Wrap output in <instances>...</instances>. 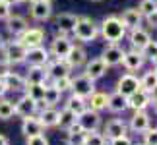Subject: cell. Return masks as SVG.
<instances>
[{
  "label": "cell",
  "instance_id": "cell-23",
  "mask_svg": "<svg viewBox=\"0 0 157 145\" xmlns=\"http://www.w3.org/2000/svg\"><path fill=\"white\" fill-rule=\"evenodd\" d=\"M27 27H29V23H27V20L23 16L14 14V16H10L8 20H6V29H8V33L14 35V37H20Z\"/></svg>",
  "mask_w": 157,
  "mask_h": 145
},
{
  "label": "cell",
  "instance_id": "cell-35",
  "mask_svg": "<svg viewBox=\"0 0 157 145\" xmlns=\"http://www.w3.org/2000/svg\"><path fill=\"white\" fill-rule=\"evenodd\" d=\"M76 114L72 112V110H68V108H62V110H58V124H56V128H60V130H68L72 124H76Z\"/></svg>",
  "mask_w": 157,
  "mask_h": 145
},
{
  "label": "cell",
  "instance_id": "cell-27",
  "mask_svg": "<svg viewBox=\"0 0 157 145\" xmlns=\"http://www.w3.org/2000/svg\"><path fill=\"white\" fill-rule=\"evenodd\" d=\"M39 122L43 124V128H56L58 124V110L54 106H45L39 112Z\"/></svg>",
  "mask_w": 157,
  "mask_h": 145
},
{
  "label": "cell",
  "instance_id": "cell-1",
  "mask_svg": "<svg viewBox=\"0 0 157 145\" xmlns=\"http://www.w3.org/2000/svg\"><path fill=\"white\" fill-rule=\"evenodd\" d=\"M99 33L109 45H118L126 37V27L118 20V16H107L99 25Z\"/></svg>",
  "mask_w": 157,
  "mask_h": 145
},
{
  "label": "cell",
  "instance_id": "cell-42",
  "mask_svg": "<svg viewBox=\"0 0 157 145\" xmlns=\"http://www.w3.org/2000/svg\"><path fill=\"white\" fill-rule=\"evenodd\" d=\"M25 145H49V139L41 134V136H31L25 137Z\"/></svg>",
  "mask_w": 157,
  "mask_h": 145
},
{
  "label": "cell",
  "instance_id": "cell-31",
  "mask_svg": "<svg viewBox=\"0 0 157 145\" xmlns=\"http://www.w3.org/2000/svg\"><path fill=\"white\" fill-rule=\"evenodd\" d=\"M140 89H144V91H147V93H155L157 91V70H149L146 72L142 77H140Z\"/></svg>",
  "mask_w": 157,
  "mask_h": 145
},
{
  "label": "cell",
  "instance_id": "cell-55",
  "mask_svg": "<svg viewBox=\"0 0 157 145\" xmlns=\"http://www.w3.org/2000/svg\"><path fill=\"white\" fill-rule=\"evenodd\" d=\"M91 2H101V0H91Z\"/></svg>",
  "mask_w": 157,
  "mask_h": 145
},
{
  "label": "cell",
  "instance_id": "cell-22",
  "mask_svg": "<svg viewBox=\"0 0 157 145\" xmlns=\"http://www.w3.org/2000/svg\"><path fill=\"white\" fill-rule=\"evenodd\" d=\"M128 128L134 134H144L149 128V114L146 110H134V114H132V118L128 122Z\"/></svg>",
  "mask_w": 157,
  "mask_h": 145
},
{
  "label": "cell",
  "instance_id": "cell-38",
  "mask_svg": "<svg viewBox=\"0 0 157 145\" xmlns=\"http://www.w3.org/2000/svg\"><path fill=\"white\" fill-rule=\"evenodd\" d=\"M157 10V0H140V4H138V12L146 17L149 14H153Z\"/></svg>",
  "mask_w": 157,
  "mask_h": 145
},
{
  "label": "cell",
  "instance_id": "cell-40",
  "mask_svg": "<svg viewBox=\"0 0 157 145\" xmlns=\"http://www.w3.org/2000/svg\"><path fill=\"white\" fill-rule=\"evenodd\" d=\"M144 145H157V128H149L144 132Z\"/></svg>",
  "mask_w": 157,
  "mask_h": 145
},
{
  "label": "cell",
  "instance_id": "cell-11",
  "mask_svg": "<svg viewBox=\"0 0 157 145\" xmlns=\"http://www.w3.org/2000/svg\"><path fill=\"white\" fill-rule=\"evenodd\" d=\"M138 89H140V77L134 76L132 72H128V74H124V76L118 77V81H117V91H118L120 95L130 97L132 93H136Z\"/></svg>",
  "mask_w": 157,
  "mask_h": 145
},
{
  "label": "cell",
  "instance_id": "cell-33",
  "mask_svg": "<svg viewBox=\"0 0 157 145\" xmlns=\"http://www.w3.org/2000/svg\"><path fill=\"white\" fill-rule=\"evenodd\" d=\"M45 85H47V83H25L23 95H27L29 99H33L35 102H43V97H45Z\"/></svg>",
  "mask_w": 157,
  "mask_h": 145
},
{
  "label": "cell",
  "instance_id": "cell-32",
  "mask_svg": "<svg viewBox=\"0 0 157 145\" xmlns=\"http://www.w3.org/2000/svg\"><path fill=\"white\" fill-rule=\"evenodd\" d=\"M64 108H68V110H72L78 116L80 112H83L87 108V99H83V97H78V95H74L72 93L68 99H66V102H64Z\"/></svg>",
  "mask_w": 157,
  "mask_h": 145
},
{
  "label": "cell",
  "instance_id": "cell-49",
  "mask_svg": "<svg viewBox=\"0 0 157 145\" xmlns=\"http://www.w3.org/2000/svg\"><path fill=\"white\" fill-rule=\"evenodd\" d=\"M4 2H8L10 6H17V4H21V0H4Z\"/></svg>",
  "mask_w": 157,
  "mask_h": 145
},
{
  "label": "cell",
  "instance_id": "cell-15",
  "mask_svg": "<svg viewBox=\"0 0 157 145\" xmlns=\"http://www.w3.org/2000/svg\"><path fill=\"white\" fill-rule=\"evenodd\" d=\"M66 64L70 66V70H76V68H83L87 62V52H86V48L80 46V45H72L70 48V52L66 54Z\"/></svg>",
  "mask_w": 157,
  "mask_h": 145
},
{
  "label": "cell",
  "instance_id": "cell-28",
  "mask_svg": "<svg viewBox=\"0 0 157 145\" xmlns=\"http://www.w3.org/2000/svg\"><path fill=\"white\" fill-rule=\"evenodd\" d=\"M2 81H4V85H6L8 91H23V89H25V77L16 74V72H10L8 76H4Z\"/></svg>",
  "mask_w": 157,
  "mask_h": 145
},
{
  "label": "cell",
  "instance_id": "cell-48",
  "mask_svg": "<svg viewBox=\"0 0 157 145\" xmlns=\"http://www.w3.org/2000/svg\"><path fill=\"white\" fill-rule=\"evenodd\" d=\"M0 145H10V139L4 134H0Z\"/></svg>",
  "mask_w": 157,
  "mask_h": 145
},
{
  "label": "cell",
  "instance_id": "cell-24",
  "mask_svg": "<svg viewBox=\"0 0 157 145\" xmlns=\"http://www.w3.org/2000/svg\"><path fill=\"white\" fill-rule=\"evenodd\" d=\"M21 134L25 137L41 136V134H45V128H43V124L39 122L37 116H27V118H23V122H21Z\"/></svg>",
  "mask_w": 157,
  "mask_h": 145
},
{
  "label": "cell",
  "instance_id": "cell-5",
  "mask_svg": "<svg viewBox=\"0 0 157 145\" xmlns=\"http://www.w3.org/2000/svg\"><path fill=\"white\" fill-rule=\"evenodd\" d=\"M72 93L87 99L91 93H95V81L91 77H87L86 74H80V76L72 77Z\"/></svg>",
  "mask_w": 157,
  "mask_h": 145
},
{
  "label": "cell",
  "instance_id": "cell-3",
  "mask_svg": "<svg viewBox=\"0 0 157 145\" xmlns=\"http://www.w3.org/2000/svg\"><path fill=\"white\" fill-rule=\"evenodd\" d=\"M2 58L10 66L25 64L27 48H25L23 43H20V39H17V41H8V43H4V46H2Z\"/></svg>",
  "mask_w": 157,
  "mask_h": 145
},
{
  "label": "cell",
  "instance_id": "cell-41",
  "mask_svg": "<svg viewBox=\"0 0 157 145\" xmlns=\"http://www.w3.org/2000/svg\"><path fill=\"white\" fill-rule=\"evenodd\" d=\"M142 54L146 56V60H151L155 54H157V41H153V39L149 41V43L146 45V48L142 50Z\"/></svg>",
  "mask_w": 157,
  "mask_h": 145
},
{
  "label": "cell",
  "instance_id": "cell-19",
  "mask_svg": "<svg viewBox=\"0 0 157 145\" xmlns=\"http://www.w3.org/2000/svg\"><path fill=\"white\" fill-rule=\"evenodd\" d=\"M83 74H86L87 77H91L93 81H97L101 80L105 74H107V64L99 58H93V60H87L86 66H83Z\"/></svg>",
  "mask_w": 157,
  "mask_h": 145
},
{
  "label": "cell",
  "instance_id": "cell-54",
  "mask_svg": "<svg viewBox=\"0 0 157 145\" xmlns=\"http://www.w3.org/2000/svg\"><path fill=\"white\" fill-rule=\"evenodd\" d=\"M132 145H144V143H132Z\"/></svg>",
  "mask_w": 157,
  "mask_h": 145
},
{
  "label": "cell",
  "instance_id": "cell-14",
  "mask_svg": "<svg viewBox=\"0 0 157 145\" xmlns=\"http://www.w3.org/2000/svg\"><path fill=\"white\" fill-rule=\"evenodd\" d=\"M146 64V56L142 54V50H136V48H130V50L124 52V58H122V66L128 72H138L144 68Z\"/></svg>",
  "mask_w": 157,
  "mask_h": 145
},
{
  "label": "cell",
  "instance_id": "cell-18",
  "mask_svg": "<svg viewBox=\"0 0 157 145\" xmlns=\"http://www.w3.org/2000/svg\"><path fill=\"white\" fill-rule=\"evenodd\" d=\"M149 41H151V35H149L147 29H144V27L130 29V33H128V43H130L132 48H136V50H144Z\"/></svg>",
  "mask_w": 157,
  "mask_h": 145
},
{
  "label": "cell",
  "instance_id": "cell-50",
  "mask_svg": "<svg viewBox=\"0 0 157 145\" xmlns=\"http://www.w3.org/2000/svg\"><path fill=\"white\" fill-rule=\"evenodd\" d=\"M151 106H153V110L157 114V97H155V99H151Z\"/></svg>",
  "mask_w": 157,
  "mask_h": 145
},
{
  "label": "cell",
  "instance_id": "cell-12",
  "mask_svg": "<svg viewBox=\"0 0 157 145\" xmlns=\"http://www.w3.org/2000/svg\"><path fill=\"white\" fill-rule=\"evenodd\" d=\"M124 48L120 45H107L103 54H101V60L107 64V68H114V66H120L122 64V58H124Z\"/></svg>",
  "mask_w": 157,
  "mask_h": 145
},
{
  "label": "cell",
  "instance_id": "cell-16",
  "mask_svg": "<svg viewBox=\"0 0 157 145\" xmlns=\"http://www.w3.org/2000/svg\"><path fill=\"white\" fill-rule=\"evenodd\" d=\"M151 99H153L151 93L138 89L136 93H132L128 97V108H132V110H146L147 106H151Z\"/></svg>",
  "mask_w": 157,
  "mask_h": 145
},
{
  "label": "cell",
  "instance_id": "cell-25",
  "mask_svg": "<svg viewBox=\"0 0 157 145\" xmlns=\"http://www.w3.org/2000/svg\"><path fill=\"white\" fill-rule=\"evenodd\" d=\"M128 108V97L120 95L118 91H114L109 95V102H107V110L113 114H120Z\"/></svg>",
  "mask_w": 157,
  "mask_h": 145
},
{
  "label": "cell",
  "instance_id": "cell-46",
  "mask_svg": "<svg viewBox=\"0 0 157 145\" xmlns=\"http://www.w3.org/2000/svg\"><path fill=\"white\" fill-rule=\"evenodd\" d=\"M144 20H146V23H147V25L151 27V29H157V10L153 12V14L146 16V17H144Z\"/></svg>",
  "mask_w": 157,
  "mask_h": 145
},
{
  "label": "cell",
  "instance_id": "cell-45",
  "mask_svg": "<svg viewBox=\"0 0 157 145\" xmlns=\"http://www.w3.org/2000/svg\"><path fill=\"white\" fill-rule=\"evenodd\" d=\"M12 72V66L6 62L4 58H0V77H4V76H8Z\"/></svg>",
  "mask_w": 157,
  "mask_h": 145
},
{
  "label": "cell",
  "instance_id": "cell-10",
  "mask_svg": "<svg viewBox=\"0 0 157 145\" xmlns=\"http://www.w3.org/2000/svg\"><path fill=\"white\" fill-rule=\"evenodd\" d=\"M45 37H47L45 29H41V27H27L25 31L20 35V43L25 45V48H33V46H41V45H43Z\"/></svg>",
  "mask_w": 157,
  "mask_h": 145
},
{
  "label": "cell",
  "instance_id": "cell-4",
  "mask_svg": "<svg viewBox=\"0 0 157 145\" xmlns=\"http://www.w3.org/2000/svg\"><path fill=\"white\" fill-rule=\"evenodd\" d=\"M76 122L82 126V130L83 132H95V130H99L101 128V112L97 110H93V108H86L83 112L78 114V118H76Z\"/></svg>",
  "mask_w": 157,
  "mask_h": 145
},
{
  "label": "cell",
  "instance_id": "cell-51",
  "mask_svg": "<svg viewBox=\"0 0 157 145\" xmlns=\"http://www.w3.org/2000/svg\"><path fill=\"white\" fill-rule=\"evenodd\" d=\"M151 64H153V70H157V54L151 58Z\"/></svg>",
  "mask_w": 157,
  "mask_h": 145
},
{
  "label": "cell",
  "instance_id": "cell-53",
  "mask_svg": "<svg viewBox=\"0 0 157 145\" xmlns=\"http://www.w3.org/2000/svg\"><path fill=\"white\" fill-rule=\"evenodd\" d=\"M21 2H33V0H21Z\"/></svg>",
  "mask_w": 157,
  "mask_h": 145
},
{
  "label": "cell",
  "instance_id": "cell-20",
  "mask_svg": "<svg viewBox=\"0 0 157 145\" xmlns=\"http://www.w3.org/2000/svg\"><path fill=\"white\" fill-rule=\"evenodd\" d=\"M118 20L122 21V25L126 27V31L130 29H136V27H142V21H144V16L138 12V8H126L122 14L118 16Z\"/></svg>",
  "mask_w": 157,
  "mask_h": 145
},
{
  "label": "cell",
  "instance_id": "cell-52",
  "mask_svg": "<svg viewBox=\"0 0 157 145\" xmlns=\"http://www.w3.org/2000/svg\"><path fill=\"white\" fill-rule=\"evenodd\" d=\"M2 46H4V39L0 37V50H2Z\"/></svg>",
  "mask_w": 157,
  "mask_h": 145
},
{
  "label": "cell",
  "instance_id": "cell-13",
  "mask_svg": "<svg viewBox=\"0 0 157 145\" xmlns=\"http://www.w3.org/2000/svg\"><path fill=\"white\" fill-rule=\"evenodd\" d=\"M49 60H51V52H49V48H45L43 45L27 48V58H25L27 66H47Z\"/></svg>",
  "mask_w": 157,
  "mask_h": 145
},
{
  "label": "cell",
  "instance_id": "cell-8",
  "mask_svg": "<svg viewBox=\"0 0 157 145\" xmlns=\"http://www.w3.org/2000/svg\"><path fill=\"white\" fill-rule=\"evenodd\" d=\"M45 70H47V77H49L51 81L70 76V72H72L70 66L66 64V60H62V58H51L49 62H47Z\"/></svg>",
  "mask_w": 157,
  "mask_h": 145
},
{
  "label": "cell",
  "instance_id": "cell-47",
  "mask_svg": "<svg viewBox=\"0 0 157 145\" xmlns=\"http://www.w3.org/2000/svg\"><path fill=\"white\" fill-rule=\"evenodd\" d=\"M6 93H8V89H6V85H4V81H2V77H0V97H4Z\"/></svg>",
  "mask_w": 157,
  "mask_h": 145
},
{
  "label": "cell",
  "instance_id": "cell-17",
  "mask_svg": "<svg viewBox=\"0 0 157 145\" xmlns=\"http://www.w3.org/2000/svg\"><path fill=\"white\" fill-rule=\"evenodd\" d=\"M103 136L107 139H114V137H120V136H128V124L120 118H113L105 124V130H103Z\"/></svg>",
  "mask_w": 157,
  "mask_h": 145
},
{
  "label": "cell",
  "instance_id": "cell-9",
  "mask_svg": "<svg viewBox=\"0 0 157 145\" xmlns=\"http://www.w3.org/2000/svg\"><path fill=\"white\" fill-rule=\"evenodd\" d=\"M14 112H16V116H20V118L35 116V114L39 112V102L29 99L27 95H21L20 99L14 102Z\"/></svg>",
  "mask_w": 157,
  "mask_h": 145
},
{
  "label": "cell",
  "instance_id": "cell-34",
  "mask_svg": "<svg viewBox=\"0 0 157 145\" xmlns=\"http://www.w3.org/2000/svg\"><path fill=\"white\" fill-rule=\"evenodd\" d=\"M60 99H62V91H58L56 87L52 85H45V97H43V102H45V106H56Z\"/></svg>",
  "mask_w": 157,
  "mask_h": 145
},
{
  "label": "cell",
  "instance_id": "cell-21",
  "mask_svg": "<svg viewBox=\"0 0 157 145\" xmlns=\"http://www.w3.org/2000/svg\"><path fill=\"white\" fill-rule=\"evenodd\" d=\"M78 21V16L70 14V12H62V14L56 16V20H54V23H56V33H62V35H68L74 31V25Z\"/></svg>",
  "mask_w": 157,
  "mask_h": 145
},
{
  "label": "cell",
  "instance_id": "cell-43",
  "mask_svg": "<svg viewBox=\"0 0 157 145\" xmlns=\"http://www.w3.org/2000/svg\"><path fill=\"white\" fill-rule=\"evenodd\" d=\"M12 16V6L8 2H4V0H0V20H8V17Z\"/></svg>",
  "mask_w": 157,
  "mask_h": 145
},
{
  "label": "cell",
  "instance_id": "cell-6",
  "mask_svg": "<svg viewBox=\"0 0 157 145\" xmlns=\"http://www.w3.org/2000/svg\"><path fill=\"white\" fill-rule=\"evenodd\" d=\"M29 14L35 21H49L52 16L51 0H33V2H29Z\"/></svg>",
  "mask_w": 157,
  "mask_h": 145
},
{
  "label": "cell",
  "instance_id": "cell-37",
  "mask_svg": "<svg viewBox=\"0 0 157 145\" xmlns=\"http://www.w3.org/2000/svg\"><path fill=\"white\" fill-rule=\"evenodd\" d=\"M83 145H107V137L101 134L99 130H95V132H86Z\"/></svg>",
  "mask_w": 157,
  "mask_h": 145
},
{
  "label": "cell",
  "instance_id": "cell-2",
  "mask_svg": "<svg viewBox=\"0 0 157 145\" xmlns=\"http://www.w3.org/2000/svg\"><path fill=\"white\" fill-rule=\"evenodd\" d=\"M72 35H74L80 43H91V41H95L99 37V25L87 16H78V21L74 25Z\"/></svg>",
  "mask_w": 157,
  "mask_h": 145
},
{
  "label": "cell",
  "instance_id": "cell-29",
  "mask_svg": "<svg viewBox=\"0 0 157 145\" xmlns=\"http://www.w3.org/2000/svg\"><path fill=\"white\" fill-rule=\"evenodd\" d=\"M107 102H109V93H103V91H95L87 97V106L97 112L107 110Z\"/></svg>",
  "mask_w": 157,
  "mask_h": 145
},
{
  "label": "cell",
  "instance_id": "cell-44",
  "mask_svg": "<svg viewBox=\"0 0 157 145\" xmlns=\"http://www.w3.org/2000/svg\"><path fill=\"white\" fill-rule=\"evenodd\" d=\"M109 145H132V139L128 136H120V137H114V139H107Z\"/></svg>",
  "mask_w": 157,
  "mask_h": 145
},
{
  "label": "cell",
  "instance_id": "cell-30",
  "mask_svg": "<svg viewBox=\"0 0 157 145\" xmlns=\"http://www.w3.org/2000/svg\"><path fill=\"white\" fill-rule=\"evenodd\" d=\"M83 137H86V132L78 122L66 130V145H83Z\"/></svg>",
  "mask_w": 157,
  "mask_h": 145
},
{
  "label": "cell",
  "instance_id": "cell-7",
  "mask_svg": "<svg viewBox=\"0 0 157 145\" xmlns=\"http://www.w3.org/2000/svg\"><path fill=\"white\" fill-rule=\"evenodd\" d=\"M72 41L68 35H62V33H56L54 35V41L51 43V48H49V52H51V58H66V54L70 52V48H72Z\"/></svg>",
  "mask_w": 157,
  "mask_h": 145
},
{
  "label": "cell",
  "instance_id": "cell-36",
  "mask_svg": "<svg viewBox=\"0 0 157 145\" xmlns=\"http://www.w3.org/2000/svg\"><path fill=\"white\" fill-rule=\"evenodd\" d=\"M14 116H16V112H14V101L0 97V120H10V118H14Z\"/></svg>",
  "mask_w": 157,
  "mask_h": 145
},
{
  "label": "cell",
  "instance_id": "cell-26",
  "mask_svg": "<svg viewBox=\"0 0 157 145\" xmlns=\"http://www.w3.org/2000/svg\"><path fill=\"white\" fill-rule=\"evenodd\" d=\"M23 77H25V83H47L49 81L45 66H27V74Z\"/></svg>",
  "mask_w": 157,
  "mask_h": 145
},
{
  "label": "cell",
  "instance_id": "cell-39",
  "mask_svg": "<svg viewBox=\"0 0 157 145\" xmlns=\"http://www.w3.org/2000/svg\"><path fill=\"white\" fill-rule=\"evenodd\" d=\"M52 85L58 89V91H72V77L70 76H66V77H60V80H54L52 81Z\"/></svg>",
  "mask_w": 157,
  "mask_h": 145
}]
</instances>
